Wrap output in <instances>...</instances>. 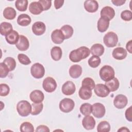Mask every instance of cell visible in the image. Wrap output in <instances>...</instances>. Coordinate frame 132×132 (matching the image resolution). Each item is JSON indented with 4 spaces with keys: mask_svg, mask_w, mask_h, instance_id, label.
<instances>
[{
    "mask_svg": "<svg viewBox=\"0 0 132 132\" xmlns=\"http://www.w3.org/2000/svg\"><path fill=\"white\" fill-rule=\"evenodd\" d=\"M16 15L15 10L11 7H8L5 8L3 11V16L7 20H13L14 19Z\"/></svg>",
    "mask_w": 132,
    "mask_h": 132,
    "instance_id": "obj_30",
    "label": "cell"
},
{
    "mask_svg": "<svg viewBox=\"0 0 132 132\" xmlns=\"http://www.w3.org/2000/svg\"><path fill=\"white\" fill-rule=\"evenodd\" d=\"M43 105L41 103H34L31 104V114L33 116L39 114L43 110Z\"/></svg>",
    "mask_w": 132,
    "mask_h": 132,
    "instance_id": "obj_32",
    "label": "cell"
},
{
    "mask_svg": "<svg viewBox=\"0 0 132 132\" xmlns=\"http://www.w3.org/2000/svg\"><path fill=\"white\" fill-rule=\"evenodd\" d=\"M101 60L100 58L96 56L93 55L88 60L89 65L93 68H97L101 63Z\"/></svg>",
    "mask_w": 132,
    "mask_h": 132,
    "instance_id": "obj_38",
    "label": "cell"
},
{
    "mask_svg": "<svg viewBox=\"0 0 132 132\" xmlns=\"http://www.w3.org/2000/svg\"><path fill=\"white\" fill-rule=\"evenodd\" d=\"M127 51L125 49L122 47H118L115 48L112 53V57L117 60H123L127 56Z\"/></svg>",
    "mask_w": 132,
    "mask_h": 132,
    "instance_id": "obj_15",
    "label": "cell"
},
{
    "mask_svg": "<svg viewBox=\"0 0 132 132\" xmlns=\"http://www.w3.org/2000/svg\"><path fill=\"white\" fill-rule=\"evenodd\" d=\"M121 17L124 21H129L132 19L131 12L128 10H124L121 13Z\"/></svg>",
    "mask_w": 132,
    "mask_h": 132,
    "instance_id": "obj_43",
    "label": "cell"
},
{
    "mask_svg": "<svg viewBox=\"0 0 132 132\" xmlns=\"http://www.w3.org/2000/svg\"><path fill=\"white\" fill-rule=\"evenodd\" d=\"M9 72V70L7 66L3 62L0 63V77H6Z\"/></svg>",
    "mask_w": 132,
    "mask_h": 132,
    "instance_id": "obj_40",
    "label": "cell"
},
{
    "mask_svg": "<svg viewBox=\"0 0 132 132\" xmlns=\"http://www.w3.org/2000/svg\"><path fill=\"white\" fill-rule=\"evenodd\" d=\"M90 50L92 55L100 57L104 54L105 48L102 44L100 43H96L91 46Z\"/></svg>",
    "mask_w": 132,
    "mask_h": 132,
    "instance_id": "obj_23",
    "label": "cell"
},
{
    "mask_svg": "<svg viewBox=\"0 0 132 132\" xmlns=\"http://www.w3.org/2000/svg\"><path fill=\"white\" fill-rule=\"evenodd\" d=\"M10 92V88L8 85L6 84H0V95L2 96H7Z\"/></svg>",
    "mask_w": 132,
    "mask_h": 132,
    "instance_id": "obj_42",
    "label": "cell"
},
{
    "mask_svg": "<svg viewBox=\"0 0 132 132\" xmlns=\"http://www.w3.org/2000/svg\"><path fill=\"white\" fill-rule=\"evenodd\" d=\"M29 97L33 103H41L44 100V95L41 91L35 90L30 93Z\"/></svg>",
    "mask_w": 132,
    "mask_h": 132,
    "instance_id": "obj_17",
    "label": "cell"
},
{
    "mask_svg": "<svg viewBox=\"0 0 132 132\" xmlns=\"http://www.w3.org/2000/svg\"><path fill=\"white\" fill-rule=\"evenodd\" d=\"M52 41L55 44H61L65 39L60 29L54 30L51 34Z\"/></svg>",
    "mask_w": 132,
    "mask_h": 132,
    "instance_id": "obj_18",
    "label": "cell"
},
{
    "mask_svg": "<svg viewBox=\"0 0 132 132\" xmlns=\"http://www.w3.org/2000/svg\"><path fill=\"white\" fill-rule=\"evenodd\" d=\"M80 111L85 116L90 115L92 113V105L87 103L82 104L80 107Z\"/></svg>",
    "mask_w": 132,
    "mask_h": 132,
    "instance_id": "obj_33",
    "label": "cell"
},
{
    "mask_svg": "<svg viewBox=\"0 0 132 132\" xmlns=\"http://www.w3.org/2000/svg\"><path fill=\"white\" fill-rule=\"evenodd\" d=\"M31 21L30 17L27 14H21L17 19V23L22 26H27L30 24Z\"/></svg>",
    "mask_w": 132,
    "mask_h": 132,
    "instance_id": "obj_27",
    "label": "cell"
},
{
    "mask_svg": "<svg viewBox=\"0 0 132 132\" xmlns=\"http://www.w3.org/2000/svg\"><path fill=\"white\" fill-rule=\"evenodd\" d=\"M106 109L104 105L100 103H96L92 105V113L97 118L103 117L105 114Z\"/></svg>",
    "mask_w": 132,
    "mask_h": 132,
    "instance_id": "obj_8",
    "label": "cell"
},
{
    "mask_svg": "<svg viewBox=\"0 0 132 132\" xmlns=\"http://www.w3.org/2000/svg\"><path fill=\"white\" fill-rule=\"evenodd\" d=\"M84 8L88 12H96L98 8V4L96 1L87 0L84 2Z\"/></svg>",
    "mask_w": 132,
    "mask_h": 132,
    "instance_id": "obj_16",
    "label": "cell"
},
{
    "mask_svg": "<svg viewBox=\"0 0 132 132\" xmlns=\"http://www.w3.org/2000/svg\"><path fill=\"white\" fill-rule=\"evenodd\" d=\"M18 59L19 62L24 65H28L31 63V61L28 57L23 54H19L18 55Z\"/></svg>",
    "mask_w": 132,
    "mask_h": 132,
    "instance_id": "obj_41",
    "label": "cell"
},
{
    "mask_svg": "<svg viewBox=\"0 0 132 132\" xmlns=\"http://www.w3.org/2000/svg\"><path fill=\"white\" fill-rule=\"evenodd\" d=\"M35 131L36 132H42V131L49 132L50 130L47 126H45L44 125H40L37 127Z\"/></svg>",
    "mask_w": 132,
    "mask_h": 132,
    "instance_id": "obj_46",
    "label": "cell"
},
{
    "mask_svg": "<svg viewBox=\"0 0 132 132\" xmlns=\"http://www.w3.org/2000/svg\"><path fill=\"white\" fill-rule=\"evenodd\" d=\"M109 21L107 18L101 16L97 21V29L101 32L106 31L109 27Z\"/></svg>",
    "mask_w": 132,
    "mask_h": 132,
    "instance_id": "obj_19",
    "label": "cell"
},
{
    "mask_svg": "<svg viewBox=\"0 0 132 132\" xmlns=\"http://www.w3.org/2000/svg\"><path fill=\"white\" fill-rule=\"evenodd\" d=\"M99 74L101 78L106 82L114 77L115 72L112 67L108 65H105L100 69Z\"/></svg>",
    "mask_w": 132,
    "mask_h": 132,
    "instance_id": "obj_3",
    "label": "cell"
},
{
    "mask_svg": "<svg viewBox=\"0 0 132 132\" xmlns=\"http://www.w3.org/2000/svg\"><path fill=\"white\" fill-rule=\"evenodd\" d=\"M90 54L89 48L83 46L72 51L69 54V59L73 62H78L88 57Z\"/></svg>",
    "mask_w": 132,
    "mask_h": 132,
    "instance_id": "obj_1",
    "label": "cell"
},
{
    "mask_svg": "<svg viewBox=\"0 0 132 132\" xmlns=\"http://www.w3.org/2000/svg\"><path fill=\"white\" fill-rule=\"evenodd\" d=\"M126 50L128 51V52L131 54L132 53V40H129L126 45Z\"/></svg>",
    "mask_w": 132,
    "mask_h": 132,
    "instance_id": "obj_49",
    "label": "cell"
},
{
    "mask_svg": "<svg viewBox=\"0 0 132 132\" xmlns=\"http://www.w3.org/2000/svg\"><path fill=\"white\" fill-rule=\"evenodd\" d=\"M60 30L62 31L65 39H68L71 38L73 34V28L69 25H64L60 28Z\"/></svg>",
    "mask_w": 132,
    "mask_h": 132,
    "instance_id": "obj_31",
    "label": "cell"
},
{
    "mask_svg": "<svg viewBox=\"0 0 132 132\" xmlns=\"http://www.w3.org/2000/svg\"><path fill=\"white\" fill-rule=\"evenodd\" d=\"M78 95L84 100H89L92 96V90L89 88L81 86L79 89Z\"/></svg>",
    "mask_w": 132,
    "mask_h": 132,
    "instance_id": "obj_26",
    "label": "cell"
},
{
    "mask_svg": "<svg viewBox=\"0 0 132 132\" xmlns=\"http://www.w3.org/2000/svg\"><path fill=\"white\" fill-rule=\"evenodd\" d=\"M38 2L42 5L43 11L48 10L52 5V1L50 0H39Z\"/></svg>",
    "mask_w": 132,
    "mask_h": 132,
    "instance_id": "obj_44",
    "label": "cell"
},
{
    "mask_svg": "<svg viewBox=\"0 0 132 132\" xmlns=\"http://www.w3.org/2000/svg\"><path fill=\"white\" fill-rule=\"evenodd\" d=\"M60 110L64 113L71 112L74 108L75 103L73 100L69 98H64L59 103Z\"/></svg>",
    "mask_w": 132,
    "mask_h": 132,
    "instance_id": "obj_5",
    "label": "cell"
},
{
    "mask_svg": "<svg viewBox=\"0 0 132 132\" xmlns=\"http://www.w3.org/2000/svg\"><path fill=\"white\" fill-rule=\"evenodd\" d=\"M118 131L119 132V131H122V132H123V131H126V132H129L130 130L126 127H121L118 130Z\"/></svg>",
    "mask_w": 132,
    "mask_h": 132,
    "instance_id": "obj_50",
    "label": "cell"
},
{
    "mask_svg": "<svg viewBox=\"0 0 132 132\" xmlns=\"http://www.w3.org/2000/svg\"><path fill=\"white\" fill-rule=\"evenodd\" d=\"M57 86L56 80L52 77H47L43 81V88L47 92L51 93L54 92L56 90Z\"/></svg>",
    "mask_w": 132,
    "mask_h": 132,
    "instance_id": "obj_7",
    "label": "cell"
},
{
    "mask_svg": "<svg viewBox=\"0 0 132 132\" xmlns=\"http://www.w3.org/2000/svg\"><path fill=\"white\" fill-rule=\"evenodd\" d=\"M15 46L19 51H25L29 48V42L28 39L25 36L20 35L19 40Z\"/></svg>",
    "mask_w": 132,
    "mask_h": 132,
    "instance_id": "obj_13",
    "label": "cell"
},
{
    "mask_svg": "<svg viewBox=\"0 0 132 132\" xmlns=\"http://www.w3.org/2000/svg\"><path fill=\"white\" fill-rule=\"evenodd\" d=\"M16 110L20 116L27 117L31 113V105L27 101H21L17 104Z\"/></svg>",
    "mask_w": 132,
    "mask_h": 132,
    "instance_id": "obj_2",
    "label": "cell"
},
{
    "mask_svg": "<svg viewBox=\"0 0 132 132\" xmlns=\"http://www.w3.org/2000/svg\"><path fill=\"white\" fill-rule=\"evenodd\" d=\"M110 130V124L106 121H101L99 123L97 127L98 132H108Z\"/></svg>",
    "mask_w": 132,
    "mask_h": 132,
    "instance_id": "obj_34",
    "label": "cell"
},
{
    "mask_svg": "<svg viewBox=\"0 0 132 132\" xmlns=\"http://www.w3.org/2000/svg\"><path fill=\"white\" fill-rule=\"evenodd\" d=\"M20 130L22 132H34V127L31 123L24 122L21 125Z\"/></svg>",
    "mask_w": 132,
    "mask_h": 132,
    "instance_id": "obj_37",
    "label": "cell"
},
{
    "mask_svg": "<svg viewBox=\"0 0 132 132\" xmlns=\"http://www.w3.org/2000/svg\"><path fill=\"white\" fill-rule=\"evenodd\" d=\"M46 30V26L45 24L40 21L34 23L32 26V31L33 33L37 36L43 35Z\"/></svg>",
    "mask_w": 132,
    "mask_h": 132,
    "instance_id": "obj_12",
    "label": "cell"
},
{
    "mask_svg": "<svg viewBox=\"0 0 132 132\" xmlns=\"http://www.w3.org/2000/svg\"><path fill=\"white\" fill-rule=\"evenodd\" d=\"M100 14L101 16L106 18L108 20H111L115 15V11L110 6H105L102 9Z\"/></svg>",
    "mask_w": 132,
    "mask_h": 132,
    "instance_id": "obj_20",
    "label": "cell"
},
{
    "mask_svg": "<svg viewBox=\"0 0 132 132\" xmlns=\"http://www.w3.org/2000/svg\"><path fill=\"white\" fill-rule=\"evenodd\" d=\"M1 110H2L3 109V107H3V106H2V104H3V103L2 102H1Z\"/></svg>",
    "mask_w": 132,
    "mask_h": 132,
    "instance_id": "obj_51",
    "label": "cell"
},
{
    "mask_svg": "<svg viewBox=\"0 0 132 132\" xmlns=\"http://www.w3.org/2000/svg\"><path fill=\"white\" fill-rule=\"evenodd\" d=\"M81 86L86 87L92 90L94 88L95 86V82L91 78L86 77L82 80L81 82Z\"/></svg>",
    "mask_w": 132,
    "mask_h": 132,
    "instance_id": "obj_39",
    "label": "cell"
},
{
    "mask_svg": "<svg viewBox=\"0 0 132 132\" xmlns=\"http://www.w3.org/2000/svg\"><path fill=\"white\" fill-rule=\"evenodd\" d=\"M125 2L126 1L124 0H111V2L113 3V4L117 6L123 5L125 3Z\"/></svg>",
    "mask_w": 132,
    "mask_h": 132,
    "instance_id": "obj_48",
    "label": "cell"
},
{
    "mask_svg": "<svg viewBox=\"0 0 132 132\" xmlns=\"http://www.w3.org/2000/svg\"><path fill=\"white\" fill-rule=\"evenodd\" d=\"M12 26L11 23L4 22L0 25V33L2 36H6L13 30Z\"/></svg>",
    "mask_w": 132,
    "mask_h": 132,
    "instance_id": "obj_28",
    "label": "cell"
},
{
    "mask_svg": "<svg viewBox=\"0 0 132 132\" xmlns=\"http://www.w3.org/2000/svg\"><path fill=\"white\" fill-rule=\"evenodd\" d=\"M131 108H132V106H130L128 108H127L126 111H125V118L126 119L129 121V122H131L132 121V117H131Z\"/></svg>",
    "mask_w": 132,
    "mask_h": 132,
    "instance_id": "obj_45",
    "label": "cell"
},
{
    "mask_svg": "<svg viewBox=\"0 0 132 132\" xmlns=\"http://www.w3.org/2000/svg\"><path fill=\"white\" fill-rule=\"evenodd\" d=\"M103 41L108 47H113L117 45L118 42L117 35L112 31L108 32L104 37Z\"/></svg>",
    "mask_w": 132,
    "mask_h": 132,
    "instance_id": "obj_4",
    "label": "cell"
},
{
    "mask_svg": "<svg viewBox=\"0 0 132 132\" xmlns=\"http://www.w3.org/2000/svg\"><path fill=\"white\" fill-rule=\"evenodd\" d=\"M51 55L52 58L54 60H59L62 55V52L61 48L59 46H54L51 49Z\"/></svg>",
    "mask_w": 132,
    "mask_h": 132,
    "instance_id": "obj_29",
    "label": "cell"
},
{
    "mask_svg": "<svg viewBox=\"0 0 132 132\" xmlns=\"http://www.w3.org/2000/svg\"><path fill=\"white\" fill-rule=\"evenodd\" d=\"M69 75L73 78H77L82 73V68L80 65H72L69 69Z\"/></svg>",
    "mask_w": 132,
    "mask_h": 132,
    "instance_id": "obj_21",
    "label": "cell"
},
{
    "mask_svg": "<svg viewBox=\"0 0 132 132\" xmlns=\"http://www.w3.org/2000/svg\"><path fill=\"white\" fill-rule=\"evenodd\" d=\"M31 75L35 78H42L45 74V69L42 64L39 63H34L30 68Z\"/></svg>",
    "mask_w": 132,
    "mask_h": 132,
    "instance_id": "obj_6",
    "label": "cell"
},
{
    "mask_svg": "<svg viewBox=\"0 0 132 132\" xmlns=\"http://www.w3.org/2000/svg\"><path fill=\"white\" fill-rule=\"evenodd\" d=\"M105 85L108 88L110 92H114L117 91L119 88L120 82L117 78L114 77L112 79L106 81Z\"/></svg>",
    "mask_w": 132,
    "mask_h": 132,
    "instance_id": "obj_24",
    "label": "cell"
},
{
    "mask_svg": "<svg viewBox=\"0 0 132 132\" xmlns=\"http://www.w3.org/2000/svg\"><path fill=\"white\" fill-rule=\"evenodd\" d=\"M29 10L31 13L38 15L43 11V9L42 5L38 2H33L29 4Z\"/></svg>",
    "mask_w": 132,
    "mask_h": 132,
    "instance_id": "obj_22",
    "label": "cell"
},
{
    "mask_svg": "<svg viewBox=\"0 0 132 132\" xmlns=\"http://www.w3.org/2000/svg\"><path fill=\"white\" fill-rule=\"evenodd\" d=\"M63 94L65 95H72L76 90L75 84L71 81H67L63 84L61 89Z\"/></svg>",
    "mask_w": 132,
    "mask_h": 132,
    "instance_id": "obj_11",
    "label": "cell"
},
{
    "mask_svg": "<svg viewBox=\"0 0 132 132\" xmlns=\"http://www.w3.org/2000/svg\"><path fill=\"white\" fill-rule=\"evenodd\" d=\"M19 35L15 30H12L10 33L5 36L7 43L10 44H16L19 39Z\"/></svg>",
    "mask_w": 132,
    "mask_h": 132,
    "instance_id": "obj_25",
    "label": "cell"
},
{
    "mask_svg": "<svg viewBox=\"0 0 132 132\" xmlns=\"http://www.w3.org/2000/svg\"><path fill=\"white\" fill-rule=\"evenodd\" d=\"M64 1L63 0H55L54 1V6L56 9H58L61 8L64 3Z\"/></svg>",
    "mask_w": 132,
    "mask_h": 132,
    "instance_id": "obj_47",
    "label": "cell"
},
{
    "mask_svg": "<svg viewBox=\"0 0 132 132\" xmlns=\"http://www.w3.org/2000/svg\"><path fill=\"white\" fill-rule=\"evenodd\" d=\"M3 62L7 66L9 71H12L15 69L16 67V62L14 58L10 57H7L4 60Z\"/></svg>",
    "mask_w": 132,
    "mask_h": 132,
    "instance_id": "obj_36",
    "label": "cell"
},
{
    "mask_svg": "<svg viewBox=\"0 0 132 132\" xmlns=\"http://www.w3.org/2000/svg\"><path fill=\"white\" fill-rule=\"evenodd\" d=\"M15 6L20 11H25L28 6L27 0H17L15 2Z\"/></svg>",
    "mask_w": 132,
    "mask_h": 132,
    "instance_id": "obj_35",
    "label": "cell"
},
{
    "mask_svg": "<svg viewBox=\"0 0 132 132\" xmlns=\"http://www.w3.org/2000/svg\"><path fill=\"white\" fill-rule=\"evenodd\" d=\"M94 91L95 94L101 97H105L107 96L110 93V91L108 88L102 84L96 85L94 88Z\"/></svg>",
    "mask_w": 132,
    "mask_h": 132,
    "instance_id": "obj_10",
    "label": "cell"
},
{
    "mask_svg": "<svg viewBox=\"0 0 132 132\" xmlns=\"http://www.w3.org/2000/svg\"><path fill=\"white\" fill-rule=\"evenodd\" d=\"M128 100L127 97L123 94L117 95L113 100V105L118 109H123L127 104Z\"/></svg>",
    "mask_w": 132,
    "mask_h": 132,
    "instance_id": "obj_9",
    "label": "cell"
},
{
    "mask_svg": "<svg viewBox=\"0 0 132 132\" xmlns=\"http://www.w3.org/2000/svg\"><path fill=\"white\" fill-rule=\"evenodd\" d=\"M95 120L94 118L90 115L86 116L82 120L83 127L87 130L93 129L95 126Z\"/></svg>",
    "mask_w": 132,
    "mask_h": 132,
    "instance_id": "obj_14",
    "label": "cell"
}]
</instances>
